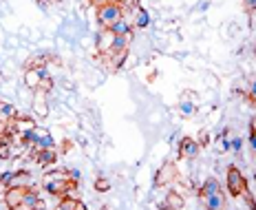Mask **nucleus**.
Here are the masks:
<instances>
[{
    "label": "nucleus",
    "instance_id": "f257e3e1",
    "mask_svg": "<svg viewBox=\"0 0 256 210\" xmlns=\"http://www.w3.org/2000/svg\"><path fill=\"white\" fill-rule=\"evenodd\" d=\"M66 173H46L44 179H42V186L46 188V192H51V195L56 197H66V192L71 190L73 186H76V181L71 179V177H64Z\"/></svg>",
    "mask_w": 256,
    "mask_h": 210
},
{
    "label": "nucleus",
    "instance_id": "f03ea898",
    "mask_svg": "<svg viewBox=\"0 0 256 210\" xmlns=\"http://www.w3.org/2000/svg\"><path fill=\"white\" fill-rule=\"evenodd\" d=\"M122 18H124V7H122L120 3H108L98 9V23L102 25V29L113 27L117 20H122Z\"/></svg>",
    "mask_w": 256,
    "mask_h": 210
},
{
    "label": "nucleus",
    "instance_id": "7ed1b4c3",
    "mask_svg": "<svg viewBox=\"0 0 256 210\" xmlns=\"http://www.w3.org/2000/svg\"><path fill=\"white\" fill-rule=\"evenodd\" d=\"M226 184H228V192L234 197L243 195L248 190V179L243 177V173L236 168V166H228V175H226Z\"/></svg>",
    "mask_w": 256,
    "mask_h": 210
},
{
    "label": "nucleus",
    "instance_id": "20e7f679",
    "mask_svg": "<svg viewBox=\"0 0 256 210\" xmlns=\"http://www.w3.org/2000/svg\"><path fill=\"white\" fill-rule=\"evenodd\" d=\"M51 82H42L38 89H36V98H34V111L38 113L40 117H46L49 113V106H46V93H49Z\"/></svg>",
    "mask_w": 256,
    "mask_h": 210
},
{
    "label": "nucleus",
    "instance_id": "39448f33",
    "mask_svg": "<svg viewBox=\"0 0 256 210\" xmlns=\"http://www.w3.org/2000/svg\"><path fill=\"white\" fill-rule=\"evenodd\" d=\"M34 161L40 166V168H46V166H51L58 161V150L56 148H36Z\"/></svg>",
    "mask_w": 256,
    "mask_h": 210
},
{
    "label": "nucleus",
    "instance_id": "423d86ee",
    "mask_svg": "<svg viewBox=\"0 0 256 210\" xmlns=\"http://www.w3.org/2000/svg\"><path fill=\"white\" fill-rule=\"evenodd\" d=\"M201 201H204L206 210H226L228 208V201H226L223 190H216V192H212V195L201 197Z\"/></svg>",
    "mask_w": 256,
    "mask_h": 210
},
{
    "label": "nucleus",
    "instance_id": "0eeeda50",
    "mask_svg": "<svg viewBox=\"0 0 256 210\" xmlns=\"http://www.w3.org/2000/svg\"><path fill=\"white\" fill-rule=\"evenodd\" d=\"M26 190H29V186H12V188H7V190H4V203H7L9 208L22 203V197L26 195Z\"/></svg>",
    "mask_w": 256,
    "mask_h": 210
},
{
    "label": "nucleus",
    "instance_id": "6e6552de",
    "mask_svg": "<svg viewBox=\"0 0 256 210\" xmlns=\"http://www.w3.org/2000/svg\"><path fill=\"white\" fill-rule=\"evenodd\" d=\"M199 142L196 139H192V137H184L181 139V144H179V155L181 157H188V159H192V157H196L199 155Z\"/></svg>",
    "mask_w": 256,
    "mask_h": 210
},
{
    "label": "nucleus",
    "instance_id": "1a4fd4ad",
    "mask_svg": "<svg viewBox=\"0 0 256 210\" xmlns=\"http://www.w3.org/2000/svg\"><path fill=\"white\" fill-rule=\"evenodd\" d=\"M113 34H110V29H102L98 34V40H95V49H98V53H108L110 51V45H113Z\"/></svg>",
    "mask_w": 256,
    "mask_h": 210
},
{
    "label": "nucleus",
    "instance_id": "9d476101",
    "mask_svg": "<svg viewBox=\"0 0 256 210\" xmlns=\"http://www.w3.org/2000/svg\"><path fill=\"white\" fill-rule=\"evenodd\" d=\"M22 203L29 210H42L44 206H42V199H40V192L36 190V188H29L26 190V195L22 197Z\"/></svg>",
    "mask_w": 256,
    "mask_h": 210
},
{
    "label": "nucleus",
    "instance_id": "9b49d317",
    "mask_svg": "<svg viewBox=\"0 0 256 210\" xmlns=\"http://www.w3.org/2000/svg\"><path fill=\"white\" fill-rule=\"evenodd\" d=\"M130 40H132V36H115V38H113V45H110V51L106 53V56H113V53H124V51H128V47H130Z\"/></svg>",
    "mask_w": 256,
    "mask_h": 210
},
{
    "label": "nucleus",
    "instance_id": "f8f14e48",
    "mask_svg": "<svg viewBox=\"0 0 256 210\" xmlns=\"http://www.w3.org/2000/svg\"><path fill=\"white\" fill-rule=\"evenodd\" d=\"M172 177H177V170H174L172 164H168L166 168H162V170L157 173V179H154V184H157V186L170 184V181H172Z\"/></svg>",
    "mask_w": 256,
    "mask_h": 210
},
{
    "label": "nucleus",
    "instance_id": "ddd939ff",
    "mask_svg": "<svg viewBox=\"0 0 256 210\" xmlns=\"http://www.w3.org/2000/svg\"><path fill=\"white\" fill-rule=\"evenodd\" d=\"M108 29H110V34L113 36H132V25L128 23L126 18L117 20V23L113 27H108Z\"/></svg>",
    "mask_w": 256,
    "mask_h": 210
},
{
    "label": "nucleus",
    "instance_id": "4468645a",
    "mask_svg": "<svg viewBox=\"0 0 256 210\" xmlns=\"http://www.w3.org/2000/svg\"><path fill=\"white\" fill-rule=\"evenodd\" d=\"M16 117H18V111H16V106L9 104V102H2V100H0V120L14 122Z\"/></svg>",
    "mask_w": 256,
    "mask_h": 210
},
{
    "label": "nucleus",
    "instance_id": "2eb2a0df",
    "mask_svg": "<svg viewBox=\"0 0 256 210\" xmlns=\"http://www.w3.org/2000/svg\"><path fill=\"white\" fill-rule=\"evenodd\" d=\"M148 25H150V14H148L144 7H137V16H135L132 27H135V29H146Z\"/></svg>",
    "mask_w": 256,
    "mask_h": 210
},
{
    "label": "nucleus",
    "instance_id": "dca6fc26",
    "mask_svg": "<svg viewBox=\"0 0 256 210\" xmlns=\"http://www.w3.org/2000/svg\"><path fill=\"white\" fill-rule=\"evenodd\" d=\"M24 84L29 89H38L40 84H42V80H40V75H38V71H36V69H26L24 71Z\"/></svg>",
    "mask_w": 256,
    "mask_h": 210
},
{
    "label": "nucleus",
    "instance_id": "f3484780",
    "mask_svg": "<svg viewBox=\"0 0 256 210\" xmlns=\"http://www.w3.org/2000/svg\"><path fill=\"white\" fill-rule=\"evenodd\" d=\"M36 148H56V142H53V137L49 133H36V142H34Z\"/></svg>",
    "mask_w": 256,
    "mask_h": 210
},
{
    "label": "nucleus",
    "instance_id": "a211bd4d",
    "mask_svg": "<svg viewBox=\"0 0 256 210\" xmlns=\"http://www.w3.org/2000/svg\"><path fill=\"white\" fill-rule=\"evenodd\" d=\"M78 208V199L76 197H62L60 201H58V206H56V210H76Z\"/></svg>",
    "mask_w": 256,
    "mask_h": 210
},
{
    "label": "nucleus",
    "instance_id": "6ab92c4d",
    "mask_svg": "<svg viewBox=\"0 0 256 210\" xmlns=\"http://www.w3.org/2000/svg\"><path fill=\"white\" fill-rule=\"evenodd\" d=\"M194 113H196V106L192 104V102L184 100V102L179 104V115H181V117H192Z\"/></svg>",
    "mask_w": 256,
    "mask_h": 210
},
{
    "label": "nucleus",
    "instance_id": "aec40b11",
    "mask_svg": "<svg viewBox=\"0 0 256 210\" xmlns=\"http://www.w3.org/2000/svg\"><path fill=\"white\" fill-rule=\"evenodd\" d=\"M230 148L238 155V153H241V148H243V139H241V137H234V139H230Z\"/></svg>",
    "mask_w": 256,
    "mask_h": 210
},
{
    "label": "nucleus",
    "instance_id": "412c9836",
    "mask_svg": "<svg viewBox=\"0 0 256 210\" xmlns=\"http://www.w3.org/2000/svg\"><path fill=\"white\" fill-rule=\"evenodd\" d=\"M243 9H245V14L252 16L256 12V0H243Z\"/></svg>",
    "mask_w": 256,
    "mask_h": 210
},
{
    "label": "nucleus",
    "instance_id": "4be33fe9",
    "mask_svg": "<svg viewBox=\"0 0 256 210\" xmlns=\"http://www.w3.org/2000/svg\"><path fill=\"white\" fill-rule=\"evenodd\" d=\"M248 98L252 100V102H256V80H252V82H250V87H248Z\"/></svg>",
    "mask_w": 256,
    "mask_h": 210
},
{
    "label": "nucleus",
    "instance_id": "5701e85b",
    "mask_svg": "<svg viewBox=\"0 0 256 210\" xmlns=\"http://www.w3.org/2000/svg\"><path fill=\"white\" fill-rule=\"evenodd\" d=\"M95 188L104 192V190H108V188H110V184H108V181L104 179V177H100V179H98V184H95Z\"/></svg>",
    "mask_w": 256,
    "mask_h": 210
},
{
    "label": "nucleus",
    "instance_id": "b1692460",
    "mask_svg": "<svg viewBox=\"0 0 256 210\" xmlns=\"http://www.w3.org/2000/svg\"><path fill=\"white\" fill-rule=\"evenodd\" d=\"M9 122H4V120H0V135H9Z\"/></svg>",
    "mask_w": 256,
    "mask_h": 210
},
{
    "label": "nucleus",
    "instance_id": "393cba45",
    "mask_svg": "<svg viewBox=\"0 0 256 210\" xmlns=\"http://www.w3.org/2000/svg\"><path fill=\"white\" fill-rule=\"evenodd\" d=\"M9 142H12V135H0V148H4Z\"/></svg>",
    "mask_w": 256,
    "mask_h": 210
},
{
    "label": "nucleus",
    "instance_id": "a878e982",
    "mask_svg": "<svg viewBox=\"0 0 256 210\" xmlns=\"http://www.w3.org/2000/svg\"><path fill=\"white\" fill-rule=\"evenodd\" d=\"M76 210H86V206H84L82 201H78V208H76Z\"/></svg>",
    "mask_w": 256,
    "mask_h": 210
},
{
    "label": "nucleus",
    "instance_id": "bb28decb",
    "mask_svg": "<svg viewBox=\"0 0 256 210\" xmlns=\"http://www.w3.org/2000/svg\"><path fill=\"white\" fill-rule=\"evenodd\" d=\"M252 106H254V113H256V102H252Z\"/></svg>",
    "mask_w": 256,
    "mask_h": 210
},
{
    "label": "nucleus",
    "instance_id": "cd10ccee",
    "mask_svg": "<svg viewBox=\"0 0 256 210\" xmlns=\"http://www.w3.org/2000/svg\"><path fill=\"white\" fill-rule=\"evenodd\" d=\"M254 18H256V12H254Z\"/></svg>",
    "mask_w": 256,
    "mask_h": 210
}]
</instances>
